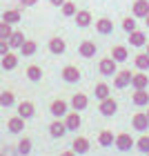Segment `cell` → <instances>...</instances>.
Masks as SVG:
<instances>
[{
	"label": "cell",
	"mask_w": 149,
	"mask_h": 156,
	"mask_svg": "<svg viewBox=\"0 0 149 156\" xmlns=\"http://www.w3.org/2000/svg\"><path fill=\"white\" fill-rule=\"evenodd\" d=\"M131 72L129 69H118V74L113 76V87L116 89H125V87H131Z\"/></svg>",
	"instance_id": "1"
},
{
	"label": "cell",
	"mask_w": 149,
	"mask_h": 156,
	"mask_svg": "<svg viewBox=\"0 0 149 156\" xmlns=\"http://www.w3.org/2000/svg\"><path fill=\"white\" fill-rule=\"evenodd\" d=\"M98 72H100L102 76H116L118 74V62L111 58V56H107V58L100 60V65H98Z\"/></svg>",
	"instance_id": "2"
},
{
	"label": "cell",
	"mask_w": 149,
	"mask_h": 156,
	"mask_svg": "<svg viewBox=\"0 0 149 156\" xmlns=\"http://www.w3.org/2000/svg\"><path fill=\"white\" fill-rule=\"evenodd\" d=\"M49 112H51V116H54V118H65V116L69 114V105L62 101V98H58V101H54V103H51Z\"/></svg>",
	"instance_id": "3"
},
{
	"label": "cell",
	"mask_w": 149,
	"mask_h": 156,
	"mask_svg": "<svg viewBox=\"0 0 149 156\" xmlns=\"http://www.w3.org/2000/svg\"><path fill=\"white\" fill-rule=\"evenodd\" d=\"M131 125H133V129H138V132L145 134L149 129V116H147V112H138V114H133Z\"/></svg>",
	"instance_id": "4"
},
{
	"label": "cell",
	"mask_w": 149,
	"mask_h": 156,
	"mask_svg": "<svg viewBox=\"0 0 149 156\" xmlns=\"http://www.w3.org/2000/svg\"><path fill=\"white\" fill-rule=\"evenodd\" d=\"M98 112H100L102 116H113L118 112V103L113 101V98H105V101H100V105H98Z\"/></svg>",
	"instance_id": "5"
},
{
	"label": "cell",
	"mask_w": 149,
	"mask_h": 156,
	"mask_svg": "<svg viewBox=\"0 0 149 156\" xmlns=\"http://www.w3.org/2000/svg\"><path fill=\"white\" fill-rule=\"evenodd\" d=\"M113 145H116L120 152H129L131 147L136 145V140H133L129 134H125V132H123V134H118V136H116V143H113Z\"/></svg>",
	"instance_id": "6"
},
{
	"label": "cell",
	"mask_w": 149,
	"mask_h": 156,
	"mask_svg": "<svg viewBox=\"0 0 149 156\" xmlns=\"http://www.w3.org/2000/svg\"><path fill=\"white\" fill-rule=\"evenodd\" d=\"M62 80L69 83V85H74L80 80V69L74 67V65H67V67H62Z\"/></svg>",
	"instance_id": "7"
},
{
	"label": "cell",
	"mask_w": 149,
	"mask_h": 156,
	"mask_svg": "<svg viewBox=\"0 0 149 156\" xmlns=\"http://www.w3.org/2000/svg\"><path fill=\"white\" fill-rule=\"evenodd\" d=\"M65 125L69 132H78L82 125V118H80V112H69V114L65 116Z\"/></svg>",
	"instance_id": "8"
},
{
	"label": "cell",
	"mask_w": 149,
	"mask_h": 156,
	"mask_svg": "<svg viewBox=\"0 0 149 156\" xmlns=\"http://www.w3.org/2000/svg\"><path fill=\"white\" fill-rule=\"evenodd\" d=\"M67 125H65V120H60V118H56L51 125H49V134H51V138H62L67 134Z\"/></svg>",
	"instance_id": "9"
},
{
	"label": "cell",
	"mask_w": 149,
	"mask_h": 156,
	"mask_svg": "<svg viewBox=\"0 0 149 156\" xmlns=\"http://www.w3.org/2000/svg\"><path fill=\"white\" fill-rule=\"evenodd\" d=\"M131 13L136 18H147L149 16V0H133Z\"/></svg>",
	"instance_id": "10"
},
{
	"label": "cell",
	"mask_w": 149,
	"mask_h": 156,
	"mask_svg": "<svg viewBox=\"0 0 149 156\" xmlns=\"http://www.w3.org/2000/svg\"><path fill=\"white\" fill-rule=\"evenodd\" d=\"M131 103L136 105V107H149V91L147 89H133Z\"/></svg>",
	"instance_id": "11"
},
{
	"label": "cell",
	"mask_w": 149,
	"mask_h": 156,
	"mask_svg": "<svg viewBox=\"0 0 149 156\" xmlns=\"http://www.w3.org/2000/svg\"><path fill=\"white\" fill-rule=\"evenodd\" d=\"M96 31L102 34V36L113 34V20H111V18H98V20H96Z\"/></svg>",
	"instance_id": "12"
},
{
	"label": "cell",
	"mask_w": 149,
	"mask_h": 156,
	"mask_svg": "<svg viewBox=\"0 0 149 156\" xmlns=\"http://www.w3.org/2000/svg\"><path fill=\"white\" fill-rule=\"evenodd\" d=\"M96 42L94 40H85V42H80V47H78V54L82 56V58H94L96 56Z\"/></svg>",
	"instance_id": "13"
},
{
	"label": "cell",
	"mask_w": 149,
	"mask_h": 156,
	"mask_svg": "<svg viewBox=\"0 0 149 156\" xmlns=\"http://www.w3.org/2000/svg\"><path fill=\"white\" fill-rule=\"evenodd\" d=\"M131 87L133 89H147L149 87V76L145 72H136L131 76Z\"/></svg>",
	"instance_id": "14"
},
{
	"label": "cell",
	"mask_w": 149,
	"mask_h": 156,
	"mask_svg": "<svg viewBox=\"0 0 149 156\" xmlns=\"http://www.w3.org/2000/svg\"><path fill=\"white\" fill-rule=\"evenodd\" d=\"M87 105H89L87 94H74V96H71V107H74V112H82V109H87Z\"/></svg>",
	"instance_id": "15"
},
{
	"label": "cell",
	"mask_w": 149,
	"mask_h": 156,
	"mask_svg": "<svg viewBox=\"0 0 149 156\" xmlns=\"http://www.w3.org/2000/svg\"><path fill=\"white\" fill-rule=\"evenodd\" d=\"M89 147H91V145H89V140L85 138V136H76L74 143H71V150H74L76 154H87Z\"/></svg>",
	"instance_id": "16"
},
{
	"label": "cell",
	"mask_w": 149,
	"mask_h": 156,
	"mask_svg": "<svg viewBox=\"0 0 149 156\" xmlns=\"http://www.w3.org/2000/svg\"><path fill=\"white\" fill-rule=\"evenodd\" d=\"M65 49H67V42L65 40H62L60 36H54L51 40H49V51H51V54H65Z\"/></svg>",
	"instance_id": "17"
},
{
	"label": "cell",
	"mask_w": 149,
	"mask_h": 156,
	"mask_svg": "<svg viewBox=\"0 0 149 156\" xmlns=\"http://www.w3.org/2000/svg\"><path fill=\"white\" fill-rule=\"evenodd\" d=\"M33 114H36V107H33V103H29V101H23V103H20L18 105V116L20 118H31Z\"/></svg>",
	"instance_id": "18"
},
{
	"label": "cell",
	"mask_w": 149,
	"mask_h": 156,
	"mask_svg": "<svg viewBox=\"0 0 149 156\" xmlns=\"http://www.w3.org/2000/svg\"><path fill=\"white\" fill-rule=\"evenodd\" d=\"M127 38H129V45L131 47H145L147 45V36H145V34L143 31H131V34H127Z\"/></svg>",
	"instance_id": "19"
},
{
	"label": "cell",
	"mask_w": 149,
	"mask_h": 156,
	"mask_svg": "<svg viewBox=\"0 0 149 156\" xmlns=\"http://www.w3.org/2000/svg\"><path fill=\"white\" fill-rule=\"evenodd\" d=\"M0 67H2V69H7V72H11V69H16L18 67V56L16 54H5L2 56V60H0Z\"/></svg>",
	"instance_id": "20"
},
{
	"label": "cell",
	"mask_w": 149,
	"mask_h": 156,
	"mask_svg": "<svg viewBox=\"0 0 149 156\" xmlns=\"http://www.w3.org/2000/svg\"><path fill=\"white\" fill-rule=\"evenodd\" d=\"M74 18H76V25L80 27V29H87V27L91 25V13H89L87 9H80Z\"/></svg>",
	"instance_id": "21"
},
{
	"label": "cell",
	"mask_w": 149,
	"mask_h": 156,
	"mask_svg": "<svg viewBox=\"0 0 149 156\" xmlns=\"http://www.w3.org/2000/svg\"><path fill=\"white\" fill-rule=\"evenodd\" d=\"M7 127H9V132L11 134H20L25 129V118H20V116H11L9 120H7Z\"/></svg>",
	"instance_id": "22"
},
{
	"label": "cell",
	"mask_w": 149,
	"mask_h": 156,
	"mask_svg": "<svg viewBox=\"0 0 149 156\" xmlns=\"http://www.w3.org/2000/svg\"><path fill=\"white\" fill-rule=\"evenodd\" d=\"M98 143H100V147H111L113 143H116L113 132H111V129H102L100 134H98Z\"/></svg>",
	"instance_id": "23"
},
{
	"label": "cell",
	"mask_w": 149,
	"mask_h": 156,
	"mask_svg": "<svg viewBox=\"0 0 149 156\" xmlns=\"http://www.w3.org/2000/svg\"><path fill=\"white\" fill-rule=\"evenodd\" d=\"M25 40H27V38H25V34H23V31H13L7 42H9V47H11V49H20V47L25 45Z\"/></svg>",
	"instance_id": "24"
},
{
	"label": "cell",
	"mask_w": 149,
	"mask_h": 156,
	"mask_svg": "<svg viewBox=\"0 0 149 156\" xmlns=\"http://www.w3.org/2000/svg\"><path fill=\"white\" fill-rule=\"evenodd\" d=\"M133 65H136V69H140V72H147L149 69V54L147 51L138 54L136 58H133Z\"/></svg>",
	"instance_id": "25"
},
{
	"label": "cell",
	"mask_w": 149,
	"mask_h": 156,
	"mask_svg": "<svg viewBox=\"0 0 149 156\" xmlns=\"http://www.w3.org/2000/svg\"><path fill=\"white\" fill-rule=\"evenodd\" d=\"M109 85L107 83H98L96 87H94V96L98 98V101H105V98H109Z\"/></svg>",
	"instance_id": "26"
},
{
	"label": "cell",
	"mask_w": 149,
	"mask_h": 156,
	"mask_svg": "<svg viewBox=\"0 0 149 156\" xmlns=\"http://www.w3.org/2000/svg\"><path fill=\"white\" fill-rule=\"evenodd\" d=\"M127 56H129V54H127V47H123V45H116V47L111 49V58L116 60V62H125Z\"/></svg>",
	"instance_id": "27"
},
{
	"label": "cell",
	"mask_w": 149,
	"mask_h": 156,
	"mask_svg": "<svg viewBox=\"0 0 149 156\" xmlns=\"http://www.w3.org/2000/svg\"><path fill=\"white\" fill-rule=\"evenodd\" d=\"M20 18H23V16H20V11H18V9H7V11L2 13V20H5V23H9V25L20 23Z\"/></svg>",
	"instance_id": "28"
},
{
	"label": "cell",
	"mask_w": 149,
	"mask_h": 156,
	"mask_svg": "<svg viewBox=\"0 0 149 156\" xmlns=\"http://www.w3.org/2000/svg\"><path fill=\"white\" fill-rule=\"evenodd\" d=\"M27 78H29L31 83L42 80V69H40L38 65H29V67H27Z\"/></svg>",
	"instance_id": "29"
},
{
	"label": "cell",
	"mask_w": 149,
	"mask_h": 156,
	"mask_svg": "<svg viewBox=\"0 0 149 156\" xmlns=\"http://www.w3.org/2000/svg\"><path fill=\"white\" fill-rule=\"evenodd\" d=\"M36 49H38V42H36V40H25V45L20 47V54L29 58V56L36 54Z\"/></svg>",
	"instance_id": "30"
},
{
	"label": "cell",
	"mask_w": 149,
	"mask_h": 156,
	"mask_svg": "<svg viewBox=\"0 0 149 156\" xmlns=\"http://www.w3.org/2000/svg\"><path fill=\"white\" fill-rule=\"evenodd\" d=\"M16 152L20 154V156H27V154H29L31 152V138H20L18 140V147H16Z\"/></svg>",
	"instance_id": "31"
},
{
	"label": "cell",
	"mask_w": 149,
	"mask_h": 156,
	"mask_svg": "<svg viewBox=\"0 0 149 156\" xmlns=\"http://www.w3.org/2000/svg\"><path fill=\"white\" fill-rule=\"evenodd\" d=\"M13 103H16L13 91H2V94H0V107H11Z\"/></svg>",
	"instance_id": "32"
},
{
	"label": "cell",
	"mask_w": 149,
	"mask_h": 156,
	"mask_svg": "<svg viewBox=\"0 0 149 156\" xmlns=\"http://www.w3.org/2000/svg\"><path fill=\"white\" fill-rule=\"evenodd\" d=\"M136 150L143 152V154H149V136L147 134H143V136L136 140Z\"/></svg>",
	"instance_id": "33"
},
{
	"label": "cell",
	"mask_w": 149,
	"mask_h": 156,
	"mask_svg": "<svg viewBox=\"0 0 149 156\" xmlns=\"http://www.w3.org/2000/svg\"><path fill=\"white\" fill-rule=\"evenodd\" d=\"M11 34H13L11 25H9V23H5V20H0V40H9Z\"/></svg>",
	"instance_id": "34"
},
{
	"label": "cell",
	"mask_w": 149,
	"mask_h": 156,
	"mask_svg": "<svg viewBox=\"0 0 149 156\" xmlns=\"http://www.w3.org/2000/svg\"><path fill=\"white\" fill-rule=\"evenodd\" d=\"M123 29H125L127 34L136 31V29H138V27H136V16H127V18L123 20Z\"/></svg>",
	"instance_id": "35"
},
{
	"label": "cell",
	"mask_w": 149,
	"mask_h": 156,
	"mask_svg": "<svg viewBox=\"0 0 149 156\" xmlns=\"http://www.w3.org/2000/svg\"><path fill=\"white\" fill-rule=\"evenodd\" d=\"M76 13H78V9H76V5H74V2H69V0H67V2L62 5V16L71 18V16H76Z\"/></svg>",
	"instance_id": "36"
},
{
	"label": "cell",
	"mask_w": 149,
	"mask_h": 156,
	"mask_svg": "<svg viewBox=\"0 0 149 156\" xmlns=\"http://www.w3.org/2000/svg\"><path fill=\"white\" fill-rule=\"evenodd\" d=\"M9 51H11L9 42H7V40H0V56H5V54H9Z\"/></svg>",
	"instance_id": "37"
},
{
	"label": "cell",
	"mask_w": 149,
	"mask_h": 156,
	"mask_svg": "<svg viewBox=\"0 0 149 156\" xmlns=\"http://www.w3.org/2000/svg\"><path fill=\"white\" fill-rule=\"evenodd\" d=\"M38 0H20V7H33Z\"/></svg>",
	"instance_id": "38"
},
{
	"label": "cell",
	"mask_w": 149,
	"mask_h": 156,
	"mask_svg": "<svg viewBox=\"0 0 149 156\" xmlns=\"http://www.w3.org/2000/svg\"><path fill=\"white\" fill-rule=\"evenodd\" d=\"M49 2H51L54 7H62V5H65V2H67V0H49Z\"/></svg>",
	"instance_id": "39"
},
{
	"label": "cell",
	"mask_w": 149,
	"mask_h": 156,
	"mask_svg": "<svg viewBox=\"0 0 149 156\" xmlns=\"http://www.w3.org/2000/svg\"><path fill=\"white\" fill-rule=\"evenodd\" d=\"M60 156H76V152H74V150H67V152H62Z\"/></svg>",
	"instance_id": "40"
},
{
	"label": "cell",
	"mask_w": 149,
	"mask_h": 156,
	"mask_svg": "<svg viewBox=\"0 0 149 156\" xmlns=\"http://www.w3.org/2000/svg\"><path fill=\"white\" fill-rule=\"evenodd\" d=\"M145 23H147V27H149V16H147V18H145Z\"/></svg>",
	"instance_id": "41"
},
{
	"label": "cell",
	"mask_w": 149,
	"mask_h": 156,
	"mask_svg": "<svg viewBox=\"0 0 149 156\" xmlns=\"http://www.w3.org/2000/svg\"><path fill=\"white\" fill-rule=\"evenodd\" d=\"M147 54H149V42H147Z\"/></svg>",
	"instance_id": "42"
},
{
	"label": "cell",
	"mask_w": 149,
	"mask_h": 156,
	"mask_svg": "<svg viewBox=\"0 0 149 156\" xmlns=\"http://www.w3.org/2000/svg\"><path fill=\"white\" fill-rule=\"evenodd\" d=\"M0 156H5V152H0Z\"/></svg>",
	"instance_id": "43"
},
{
	"label": "cell",
	"mask_w": 149,
	"mask_h": 156,
	"mask_svg": "<svg viewBox=\"0 0 149 156\" xmlns=\"http://www.w3.org/2000/svg\"><path fill=\"white\" fill-rule=\"evenodd\" d=\"M147 116H149V109H147Z\"/></svg>",
	"instance_id": "44"
},
{
	"label": "cell",
	"mask_w": 149,
	"mask_h": 156,
	"mask_svg": "<svg viewBox=\"0 0 149 156\" xmlns=\"http://www.w3.org/2000/svg\"><path fill=\"white\" fill-rule=\"evenodd\" d=\"M147 156H149V154H147Z\"/></svg>",
	"instance_id": "45"
}]
</instances>
